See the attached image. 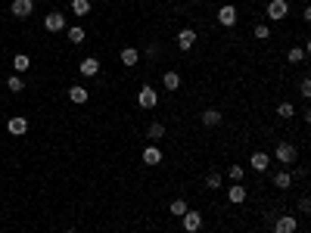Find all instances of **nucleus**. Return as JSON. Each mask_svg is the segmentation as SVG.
I'll return each instance as SVG.
<instances>
[{"label":"nucleus","instance_id":"nucleus-1","mask_svg":"<svg viewBox=\"0 0 311 233\" xmlns=\"http://www.w3.org/2000/svg\"><path fill=\"white\" fill-rule=\"evenodd\" d=\"M181 227H184L187 233H199V230H203V215H199L196 208H187V212L181 215Z\"/></svg>","mask_w":311,"mask_h":233},{"label":"nucleus","instance_id":"nucleus-2","mask_svg":"<svg viewBox=\"0 0 311 233\" xmlns=\"http://www.w3.org/2000/svg\"><path fill=\"white\" fill-rule=\"evenodd\" d=\"M268 19L271 22H280V19H286L290 16V4H286V0H268Z\"/></svg>","mask_w":311,"mask_h":233},{"label":"nucleus","instance_id":"nucleus-3","mask_svg":"<svg viewBox=\"0 0 311 233\" xmlns=\"http://www.w3.org/2000/svg\"><path fill=\"white\" fill-rule=\"evenodd\" d=\"M237 19H240V10L233 7V4H224V7H218V25H224V28H233V25H237Z\"/></svg>","mask_w":311,"mask_h":233},{"label":"nucleus","instance_id":"nucleus-4","mask_svg":"<svg viewBox=\"0 0 311 233\" xmlns=\"http://www.w3.org/2000/svg\"><path fill=\"white\" fill-rule=\"evenodd\" d=\"M156 103H159V94H156V87L143 84L140 94H137V106H140V109H156Z\"/></svg>","mask_w":311,"mask_h":233},{"label":"nucleus","instance_id":"nucleus-5","mask_svg":"<svg viewBox=\"0 0 311 233\" xmlns=\"http://www.w3.org/2000/svg\"><path fill=\"white\" fill-rule=\"evenodd\" d=\"M274 155H277V159H280L283 165H293V162L299 159V149H296V143H277Z\"/></svg>","mask_w":311,"mask_h":233},{"label":"nucleus","instance_id":"nucleus-6","mask_svg":"<svg viewBox=\"0 0 311 233\" xmlns=\"http://www.w3.org/2000/svg\"><path fill=\"white\" fill-rule=\"evenodd\" d=\"M193 47H196V31H193V28H181L177 31V50L181 53H190Z\"/></svg>","mask_w":311,"mask_h":233},{"label":"nucleus","instance_id":"nucleus-7","mask_svg":"<svg viewBox=\"0 0 311 233\" xmlns=\"http://www.w3.org/2000/svg\"><path fill=\"white\" fill-rule=\"evenodd\" d=\"M162 159H165V155H162V149L159 146H143V165L146 168H156V165H162Z\"/></svg>","mask_w":311,"mask_h":233},{"label":"nucleus","instance_id":"nucleus-8","mask_svg":"<svg viewBox=\"0 0 311 233\" xmlns=\"http://www.w3.org/2000/svg\"><path fill=\"white\" fill-rule=\"evenodd\" d=\"M249 168H252V171H268V168H271V155H268L264 149H255V152L249 155Z\"/></svg>","mask_w":311,"mask_h":233},{"label":"nucleus","instance_id":"nucleus-9","mask_svg":"<svg viewBox=\"0 0 311 233\" xmlns=\"http://www.w3.org/2000/svg\"><path fill=\"white\" fill-rule=\"evenodd\" d=\"M69 22H65V16L62 13H47L44 16V31H50V34H56V31H62Z\"/></svg>","mask_w":311,"mask_h":233},{"label":"nucleus","instance_id":"nucleus-10","mask_svg":"<svg viewBox=\"0 0 311 233\" xmlns=\"http://www.w3.org/2000/svg\"><path fill=\"white\" fill-rule=\"evenodd\" d=\"M10 10H13V16H16V19H28V16L34 13V0H13Z\"/></svg>","mask_w":311,"mask_h":233},{"label":"nucleus","instance_id":"nucleus-11","mask_svg":"<svg viewBox=\"0 0 311 233\" xmlns=\"http://www.w3.org/2000/svg\"><path fill=\"white\" fill-rule=\"evenodd\" d=\"M296 230H299V221L293 215H280L274 221V233H296Z\"/></svg>","mask_w":311,"mask_h":233},{"label":"nucleus","instance_id":"nucleus-12","mask_svg":"<svg viewBox=\"0 0 311 233\" xmlns=\"http://www.w3.org/2000/svg\"><path fill=\"white\" fill-rule=\"evenodd\" d=\"M162 87H165L168 94L181 90V75H177V68H168V72L162 75Z\"/></svg>","mask_w":311,"mask_h":233},{"label":"nucleus","instance_id":"nucleus-13","mask_svg":"<svg viewBox=\"0 0 311 233\" xmlns=\"http://www.w3.org/2000/svg\"><path fill=\"white\" fill-rule=\"evenodd\" d=\"M78 72H81L84 78H94V75H100V59H97V56H87V59H81Z\"/></svg>","mask_w":311,"mask_h":233},{"label":"nucleus","instance_id":"nucleus-14","mask_svg":"<svg viewBox=\"0 0 311 233\" xmlns=\"http://www.w3.org/2000/svg\"><path fill=\"white\" fill-rule=\"evenodd\" d=\"M7 131H10L13 137H22V134H28V119L16 115V119H10V122H7Z\"/></svg>","mask_w":311,"mask_h":233},{"label":"nucleus","instance_id":"nucleus-15","mask_svg":"<svg viewBox=\"0 0 311 233\" xmlns=\"http://www.w3.org/2000/svg\"><path fill=\"white\" fill-rule=\"evenodd\" d=\"M119 59H122L125 68H134V65L140 62V50H137V47H125V50L119 53Z\"/></svg>","mask_w":311,"mask_h":233},{"label":"nucleus","instance_id":"nucleus-16","mask_svg":"<svg viewBox=\"0 0 311 233\" xmlns=\"http://www.w3.org/2000/svg\"><path fill=\"white\" fill-rule=\"evenodd\" d=\"M246 196H249V193H246V183H233V187L227 190V199H230L233 205H240V202H246Z\"/></svg>","mask_w":311,"mask_h":233},{"label":"nucleus","instance_id":"nucleus-17","mask_svg":"<svg viewBox=\"0 0 311 233\" xmlns=\"http://www.w3.org/2000/svg\"><path fill=\"white\" fill-rule=\"evenodd\" d=\"M69 100L81 106V103H87V100H91V94H87V87H81V84H72V87H69Z\"/></svg>","mask_w":311,"mask_h":233},{"label":"nucleus","instance_id":"nucleus-18","mask_svg":"<svg viewBox=\"0 0 311 233\" xmlns=\"http://www.w3.org/2000/svg\"><path fill=\"white\" fill-rule=\"evenodd\" d=\"M199 122H203L206 128H218V125H221V112H218V109H206V112L199 115Z\"/></svg>","mask_w":311,"mask_h":233},{"label":"nucleus","instance_id":"nucleus-19","mask_svg":"<svg viewBox=\"0 0 311 233\" xmlns=\"http://www.w3.org/2000/svg\"><path fill=\"white\" fill-rule=\"evenodd\" d=\"M271 180H274L277 190H290L293 187V174L290 171H274V177H271Z\"/></svg>","mask_w":311,"mask_h":233},{"label":"nucleus","instance_id":"nucleus-20","mask_svg":"<svg viewBox=\"0 0 311 233\" xmlns=\"http://www.w3.org/2000/svg\"><path fill=\"white\" fill-rule=\"evenodd\" d=\"M165 131H168V128H165V122H149L146 137H149V140H162V137H165Z\"/></svg>","mask_w":311,"mask_h":233},{"label":"nucleus","instance_id":"nucleus-21","mask_svg":"<svg viewBox=\"0 0 311 233\" xmlns=\"http://www.w3.org/2000/svg\"><path fill=\"white\" fill-rule=\"evenodd\" d=\"M305 56H308V50H305V47H290V50H286V62H290V65L305 62Z\"/></svg>","mask_w":311,"mask_h":233},{"label":"nucleus","instance_id":"nucleus-22","mask_svg":"<svg viewBox=\"0 0 311 233\" xmlns=\"http://www.w3.org/2000/svg\"><path fill=\"white\" fill-rule=\"evenodd\" d=\"M187 208H190V205H187V199H184V196H177V199H171V202H168V215H171V218H181Z\"/></svg>","mask_w":311,"mask_h":233},{"label":"nucleus","instance_id":"nucleus-23","mask_svg":"<svg viewBox=\"0 0 311 233\" xmlns=\"http://www.w3.org/2000/svg\"><path fill=\"white\" fill-rule=\"evenodd\" d=\"M13 68H16V75H22V72L31 68V59H28L25 53H16V56H13Z\"/></svg>","mask_w":311,"mask_h":233},{"label":"nucleus","instance_id":"nucleus-24","mask_svg":"<svg viewBox=\"0 0 311 233\" xmlns=\"http://www.w3.org/2000/svg\"><path fill=\"white\" fill-rule=\"evenodd\" d=\"M252 34H255V41H271V25L268 22H258L252 28Z\"/></svg>","mask_w":311,"mask_h":233},{"label":"nucleus","instance_id":"nucleus-25","mask_svg":"<svg viewBox=\"0 0 311 233\" xmlns=\"http://www.w3.org/2000/svg\"><path fill=\"white\" fill-rule=\"evenodd\" d=\"M277 115H280V119H286V122H290V119H296V106H293L290 100H283V103L277 106Z\"/></svg>","mask_w":311,"mask_h":233},{"label":"nucleus","instance_id":"nucleus-26","mask_svg":"<svg viewBox=\"0 0 311 233\" xmlns=\"http://www.w3.org/2000/svg\"><path fill=\"white\" fill-rule=\"evenodd\" d=\"M227 177H230L233 183H243V177H246V168H243V165H230V168H227Z\"/></svg>","mask_w":311,"mask_h":233},{"label":"nucleus","instance_id":"nucleus-27","mask_svg":"<svg viewBox=\"0 0 311 233\" xmlns=\"http://www.w3.org/2000/svg\"><path fill=\"white\" fill-rule=\"evenodd\" d=\"M84 37H87V34H84L81 25H72V28H69V41H72V44H84Z\"/></svg>","mask_w":311,"mask_h":233},{"label":"nucleus","instance_id":"nucleus-28","mask_svg":"<svg viewBox=\"0 0 311 233\" xmlns=\"http://www.w3.org/2000/svg\"><path fill=\"white\" fill-rule=\"evenodd\" d=\"M72 13L75 16H87L91 13V0H72Z\"/></svg>","mask_w":311,"mask_h":233},{"label":"nucleus","instance_id":"nucleus-29","mask_svg":"<svg viewBox=\"0 0 311 233\" xmlns=\"http://www.w3.org/2000/svg\"><path fill=\"white\" fill-rule=\"evenodd\" d=\"M7 87H10L13 94H22V90H25V81H22V75H10V78H7Z\"/></svg>","mask_w":311,"mask_h":233},{"label":"nucleus","instance_id":"nucleus-30","mask_svg":"<svg viewBox=\"0 0 311 233\" xmlns=\"http://www.w3.org/2000/svg\"><path fill=\"white\" fill-rule=\"evenodd\" d=\"M221 180H224L221 171H209V174H206V187H209V190H221Z\"/></svg>","mask_w":311,"mask_h":233},{"label":"nucleus","instance_id":"nucleus-31","mask_svg":"<svg viewBox=\"0 0 311 233\" xmlns=\"http://www.w3.org/2000/svg\"><path fill=\"white\" fill-rule=\"evenodd\" d=\"M299 94L308 100L311 97V81H308V75H302V81H299Z\"/></svg>","mask_w":311,"mask_h":233},{"label":"nucleus","instance_id":"nucleus-32","mask_svg":"<svg viewBox=\"0 0 311 233\" xmlns=\"http://www.w3.org/2000/svg\"><path fill=\"white\" fill-rule=\"evenodd\" d=\"M299 212H302V215L311 212V199H308V196H299Z\"/></svg>","mask_w":311,"mask_h":233},{"label":"nucleus","instance_id":"nucleus-33","mask_svg":"<svg viewBox=\"0 0 311 233\" xmlns=\"http://www.w3.org/2000/svg\"><path fill=\"white\" fill-rule=\"evenodd\" d=\"M65 233H78V230H72V227H69V230H65Z\"/></svg>","mask_w":311,"mask_h":233},{"label":"nucleus","instance_id":"nucleus-34","mask_svg":"<svg viewBox=\"0 0 311 233\" xmlns=\"http://www.w3.org/2000/svg\"><path fill=\"white\" fill-rule=\"evenodd\" d=\"M165 4H171V0H165Z\"/></svg>","mask_w":311,"mask_h":233}]
</instances>
